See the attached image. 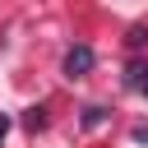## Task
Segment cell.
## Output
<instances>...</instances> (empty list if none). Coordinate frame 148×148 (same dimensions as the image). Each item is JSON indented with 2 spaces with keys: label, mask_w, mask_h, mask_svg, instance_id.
I'll use <instances>...</instances> for the list:
<instances>
[{
  "label": "cell",
  "mask_w": 148,
  "mask_h": 148,
  "mask_svg": "<svg viewBox=\"0 0 148 148\" xmlns=\"http://www.w3.org/2000/svg\"><path fill=\"white\" fill-rule=\"evenodd\" d=\"M92 65H97L92 46H69V51H65V65H60V69H65V79H83V74L92 69Z\"/></svg>",
  "instance_id": "6da1fadb"
},
{
  "label": "cell",
  "mask_w": 148,
  "mask_h": 148,
  "mask_svg": "<svg viewBox=\"0 0 148 148\" xmlns=\"http://www.w3.org/2000/svg\"><path fill=\"white\" fill-rule=\"evenodd\" d=\"M125 88L148 92V65H143V60H130V69H125Z\"/></svg>",
  "instance_id": "7a4b0ae2"
},
{
  "label": "cell",
  "mask_w": 148,
  "mask_h": 148,
  "mask_svg": "<svg viewBox=\"0 0 148 148\" xmlns=\"http://www.w3.org/2000/svg\"><path fill=\"white\" fill-rule=\"evenodd\" d=\"M143 42H148V28H143V23H134V28L125 32V46H130V51H139Z\"/></svg>",
  "instance_id": "3957f363"
},
{
  "label": "cell",
  "mask_w": 148,
  "mask_h": 148,
  "mask_svg": "<svg viewBox=\"0 0 148 148\" xmlns=\"http://www.w3.org/2000/svg\"><path fill=\"white\" fill-rule=\"evenodd\" d=\"M23 125H28V130H42V125H46V106H28Z\"/></svg>",
  "instance_id": "277c9868"
},
{
  "label": "cell",
  "mask_w": 148,
  "mask_h": 148,
  "mask_svg": "<svg viewBox=\"0 0 148 148\" xmlns=\"http://www.w3.org/2000/svg\"><path fill=\"white\" fill-rule=\"evenodd\" d=\"M102 120H106L102 106H83V125H102Z\"/></svg>",
  "instance_id": "5b68a950"
},
{
  "label": "cell",
  "mask_w": 148,
  "mask_h": 148,
  "mask_svg": "<svg viewBox=\"0 0 148 148\" xmlns=\"http://www.w3.org/2000/svg\"><path fill=\"white\" fill-rule=\"evenodd\" d=\"M5 134H9V116L0 111V143H5Z\"/></svg>",
  "instance_id": "8992f818"
},
{
  "label": "cell",
  "mask_w": 148,
  "mask_h": 148,
  "mask_svg": "<svg viewBox=\"0 0 148 148\" xmlns=\"http://www.w3.org/2000/svg\"><path fill=\"white\" fill-rule=\"evenodd\" d=\"M134 139H139V143H148V130H143V125H134Z\"/></svg>",
  "instance_id": "52a82bcc"
}]
</instances>
